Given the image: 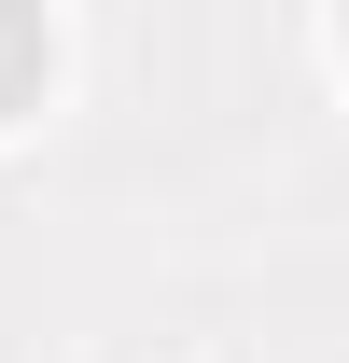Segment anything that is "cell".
<instances>
[{
	"mask_svg": "<svg viewBox=\"0 0 349 363\" xmlns=\"http://www.w3.org/2000/svg\"><path fill=\"white\" fill-rule=\"evenodd\" d=\"M43 84V28H28V14H14V0H0V112H14V98Z\"/></svg>",
	"mask_w": 349,
	"mask_h": 363,
	"instance_id": "cell-1",
	"label": "cell"
}]
</instances>
